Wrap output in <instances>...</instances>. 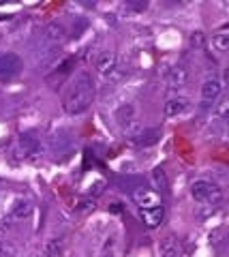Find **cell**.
I'll return each mask as SVG.
<instances>
[{
    "instance_id": "cell-1",
    "label": "cell",
    "mask_w": 229,
    "mask_h": 257,
    "mask_svg": "<svg viewBox=\"0 0 229 257\" xmlns=\"http://www.w3.org/2000/svg\"><path fill=\"white\" fill-rule=\"evenodd\" d=\"M92 99H94L92 79L88 73H80L75 77V82L71 84V90L65 99V111L71 116L84 114V111L92 105Z\"/></svg>"
},
{
    "instance_id": "cell-2",
    "label": "cell",
    "mask_w": 229,
    "mask_h": 257,
    "mask_svg": "<svg viewBox=\"0 0 229 257\" xmlns=\"http://www.w3.org/2000/svg\"><path fill=\"white\" fill-rule=\"evenodd\" d=\"M191 195L195 202L199 204H206V206H216L220 199H223V189L214 182H208V180H197L193 182L191 187Z\"/></svg>"
},
{
    "instance_id": "cell-3",
    "label": "cell",
    "mask_w": 229,
    "mask_h": 257,
    "mask_svg": "<svg viewBox=\"0 0 229 257\" xmlns=\"http://www.w3.org/2000/svg\"><path fill=\"white\" fill-rule=\"evenodd\" d=\"M22 71V60L18 54H3L0 56V82H9Z\"/></svg>"
},
{
    "instance_id": "cell-4",
    "label": "cell",
    "mask_w": 229,
    "mask_h": 257,
    "mask_svg": "<svg viewBox=\"0 0 229 257\" xmlns=\"http://www.w3.org/2000/svg\"><path fill=\"white\" fill-rule=\"evenodd\" d=\"M133 202L139 206V210H148V208L161 206V195L150 189H135L133 191Z\"/></svg>"
},
{
    "instance_id": "cell-5",
    "label": "cell",
    "mask_w": 229,
    "mask_h": 257,
    "mask_svg": "<svg viewBox=\"0 0 229 257\" xmlns=\"http://www.w3.org/2000/svg\"><path fill=\"white\" fill-rule=\"evenodd\" d=\"M139 219L144 221L146 227H159L165 219V208L156 206V208H148V210H139Z\"/></svg>"
},
{
    "instance_id": "cell-6",
    "label": "cell",
    "mask_w": 229,
    "mask_h": 257,
    "mask_svg": "<svg viewBox=\"0 0 229 257\" xmlns=\"http://www.w3.org/2000/svg\"><path fill=\"white\" fill-rule=\"evenodd\" d=\"M220 92H223V84H220V79L216 77H212V79H206L201 86V99L206 101V103H212V101H216Z\"/></svg>"
},
{
    "instance_id": "cell-7",
    "label": "cell",
    "mask_w": 229,
    "mask_h": 257,
    "mask_svg": "<svg viewBox=\"0 0 229 257\" xmlns=\"http://www.w3.org/2000/svg\"><path fill=\"white\" fill-rule=\"evenodd\" d=\"M188 105H191V101H188L186 96H173V99H169L167 103H165V116L173 118V116L184 114V111L188 109Z\"/></svg>"
},
{
    "instance_id": "cell-8",
    "label": "cell",
    "mask_w": 229,
    "mask_h": 257,
    "mask_svg": "<svg viewBox=\"0 0 229 257\" xmlns=\"http://www.w3.org/2000/svg\"><path fill=\"white\" fill-rule=\"evenodd\" d=\"M116 62H118V58H116L114 52H101V54L97 56V62H94V67H97L99 73L107 75L109 71L116 69Z\"/></svg>"
},
{
    "instance_id": "cell-9",
    "label": "cell",
    "mask_w": 229,
    "mask_h": 257,
    "mask_svg": "<svg viewBox=\"0 0 229 257\" xmlns=\"http://www.w3.org/2000/svg\"><path fill=\"white\" fill-rule=\"evenodd\" d=\"M165 79H167L169 88H182L188 82V71L184 67H173V69H169V73Z\"/></svg>"
},
{
    "instance_id": "cell-10",
    "label": "cell",
    "mask_w": 229,
    "mask_h": 257,
    "mask_svg": "<svg viewBox=\"0 0 229 257\" xmlns=\"http://www.w3.org/2000/svg\"><path fill=\"white\" fill-rule=\"evenodd\" d=\"M159 138H161L159 128H148V131H141L137 138H133V142H135V146H139V148H148V146H154V144L159 142Z\"/></svg>"
},
{
    "instance_id": "cell-11",
    "label": "cell",
    "mask_w": 229,
    "mask_h": 257,
    "mask_svg": "<svg viewBox=\"0 0 229 257\" xmlns=\"http://www.w3.org/2000/svg\"><path fill=\"white\" fill-rule=\"evenodd\" d=\"M30 212H33V204H30L28 199H18V202L13 204L11 212H9V219L11 221H22V219H26Z\"/></svg>"
},
{
    "instance_id": "cell-12",
    "label": "cell",
    "mask_w": 229,
    "mask_h": 257,
    "mask_svg": "<svg viewBox=\"0 0 229 257\" xmlns=\"http://www.w3.org/2000/svg\"><path fill=\"white\" fill-rule=\"evenodd\" d=\"M159 251H161V257H182V251H180L178 242H176V240H173L171 236H167L165 240H161Z\"/></svg>"
},
{
    "instance_id": "cell-13",
    "label": "cell",
    "mask_w": 229,
    "mask_h": 257,
    "mask_svg": "<svg viewBox=\"0 0 229 257\" xmlns=\"http://www.w3.org/2000/svg\"><path fill=\"white\" fill-rule=\"evenodd\" d=\"M45 39L50 43H54V45H58L62 39H65V28L60 26L58 22H52V24H47L45 26Z\"/></svg>"
},
{
    "instance_id": "cell-14",
    "label": "cell",
    "mask_w": 229,
    "mask_h": 257,
    "mask_svg": "<svg viewBox=\"0 0 229 257\" xmlns=\"http://www.w3.org/2000/svg\"><path fill=\"white\" fill-rule=\"evenodd\" d=\"M212 47H214L218 54H225L229 50V32L227 30H220L218 35L212 37Z\"/></svg>"
},
{
    "instance_id": "cell-15",
    "label": "cell",
    "mask_w": 229,
    "mask_h": 257,
    "mask_svg": "<svg viewBox=\"0 0 229 257\" xmlns=\"http://www.w3.org/2000/svg\"><path fill=\"white\" fill-rule=\"evenodd\" d=\"M116 120H118V122H120L122 126L129 124L131 120H135V107L129 105V103H126V105H122L120 109L116 111Z\"/></svg>"
},
{
    "instance_id": "cell-16",
    "label": "cell",
    "mask_w": 229,
    "mask_h": 257,
    "mask_svg": "<svg viewBox=\"0 0 229 257\" xmlns=\"http://www.w3.org/2000/svg\"><path fill=\"white\" fill-rule=\"evenodd\" d=\"M152 184H154V189H159L161 193H167L169 182H167V176H165V172L161 170V167H156V170L152 172Z\"/></svg>"
},
{
    "instance_id": "cell-17",
    "label": "cell",
    "mask_w": 229,
    "mask_h": 257,
    "mask_svg": "<svg viewBox=\"0 0 229 257\" xmlns=\"http://www.w3.org/2000/svg\"><path fill=\"white\" fill-rule=\"evenodd\" d=\"M60 253H62V246L58 240H47L41 248V257H60Z\"/></svg>"
},
{
    "instance_id": "cell-18",
    "label": "cell",
    "mask_w": 229,
    "mask_h": 257,
    "mask_svg": "<svg viewBox=\"0 0 229 257\" xmlns=\"http://www.w3.org/2000/svg\"><path fill=\"white\" fill-rule=\"evenodd\" d=\"M58 60H60V50H56V47H52V50L45 54V58H43L41 62H39V64H41V67L47 71V69L56 67V64H58Z\"/></svg>"
},
{
    "instance_id": "cell-19",
    "label": "cell",
    "mask_w": 229,
    "mask_h": 257,
    "mask_svg": "<svg viewBox=\"0 0 229 257\" xmlns=\"http://www.w3.org/2000/svg\"><path fill=\"white\" fill-rule=\"evenodd\" d=\"M188 43H191V47H195V50H201L203 47V32H193L191 39H188Z\"/></svg>"
},
{
    "instance_id": "cell-20",
    "label": "cell",
    "mask_w": 229,
    "mask_h": 257,
    "mask_svg": "<svg viewBox=\"0 0 229 257\" xmlns=\"http://www.w3.org/2000/svg\"><path fill=\"white\" fill-rule=\"evenodd\" d=\"M15 246L11 242H0V257H13Z\"/></svg>"
},
{
    "instance_id": "cell-21",
    "label": "cell",
    "mask_w": 229,
    "mask_h": 257,
    "mask_svg": "<svg viewBox=\"0 0 229 257\" xmlns=\"http://www.w3.org/2000/svg\"><path fill=\"white\" fill-rule=\"evenodd\" d=\"M107 77L112 79V82H120V79L124 77V71H122L120 67H116L114 71H109V73H107Z\"/></svg>"
},
{
    "instance_id": "cell-22",
    "label": "cell",
    "mask_w": 229,
    "mask_h": 257,
    "mask_svg": "<svg viewBox=\"0 0 229 257\" xmlns=\"http://www.w3.org/2000/svg\"><path fill=\"white\" fill-rule=\"evenodd\" d=\"M227 109H229V101L223 99V101L218 103V107H216V114H218L220 118H225V116H227Z\"/></svg>"
},
{
    "instance_id": "cell-23",
    "label": "cell",
    "mask_w": 229,
    "mask_h": 257,
    "mask_svg": "<svg viewBox=\"0 0 229 257\" xmlns=\"http://www.w3.org/2000/svg\"><path fill=\"white\" fill-rule=\"evenodd\" d=\"M133 9H137V11H141V9H146V3H129Z\"/></svg>"
},
{
    "instance_id": "cell-24",
    "label": "cell",
    "mask_w": 229,
    "mask_h": 257,
    "mask_svg": "<svg viewBox=\"0 0 229 257\" xmlns=\"http://www.w3.org/2000/svg\"><path fill=\"white\" fill-rule=\"evenodd\" d=\"M103 257H114V255H103Z\"/></svg>"
}]
</instances>
